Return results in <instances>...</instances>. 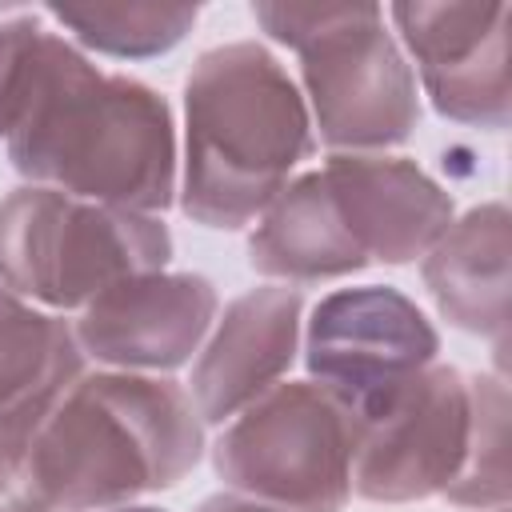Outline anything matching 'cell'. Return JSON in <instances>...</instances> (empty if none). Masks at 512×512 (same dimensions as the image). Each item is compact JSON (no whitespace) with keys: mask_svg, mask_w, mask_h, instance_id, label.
Here are the masks:
<instances>
[{"mask_svg":"<svg viewBox=\"0 0 512 512\" xmlns=\"http://www.w3.org/2000/svg\"><path fill=\"white\" fill-rule=\"evenodd\" d=\"M360 420L320 384L288 380L252 400L216 440V476L284 512H340L352 496Z\"/></svg>","mask_w":512,"mask_h":512,"instance_id":"6","label":"cell"},{"mask_svg":"<svg viewBox=\"0 0 512 512\" xmlns=\"http://www.w3.org/2000/svg\"><path fill=\"white\" fill-rule=\"evenodd\" d=\"M316 148L288 68L256 40L208 48L184 84L180 208L204 228H244Z\"/></svg>","mask_w":512,"mask_h":512,"instance_id":"2","label":"cell"},{"mask_svg":"<svg viewBox=\"0 0 512 512\" xmlns=\"http://www.w3.org/2000/svg\"><path fill=\"white\" fill-rule=\"evenodd\" d=\"M172 232L160 216L16 188L0 200V284L48 308H88L120 280L164 272Z\"/></svg>","mask_w":512,"mask_h":512,"instance_id":"5","label":"cell"},{"mask_svg":"<svg viewBox=\"0 0 512 512\" xmlns=\"http://www.w3.org/2000/svg\"><path fill=\"white\" fill-rule=\"evenodd\" d=\"M508 256V208L480 204L448 224L420 268L440 316L460 332L496 340V352L508 336Z\"/></svg>","mask_w":512,"mask_h":512,"instance_id":"13","label":"cell"},{"mask_svg":"<svg viewBox=\"0 0 512 512\" xmlns=\"http://www.w3.org/2000/svg\"><path fill=\"white\" fill-rule=\"evenodd\" d=\"M32 432H4L0 428V512H52L28 456Z\"/></svg>","mask_w":512,"mask_h":512,"instance_id":"19","label":"cell"},{"mask_svg":"<svg viewBox=\"0 0 512 512\" xmlns=\"http://www.w3.org/2000/svg\"><path fill=\"white\" fill-rule=\"evenodd\" d=\"M440 336L432 320L396 288H340L312 308L304 332V364L360 424L376 420L424 368H432Z\"/></svg>","mask_w":512,"mask_h":512,"instance_id":"7","label":"cell"},{"mask_svg":"<svg viewBox=\"0 0 512 512\" xmlns=\"http://www.w3.org/2000/svg\"><path fill=\"white\" fill-rule=\"evenodd\" d=\"M472 436V388L460 368H424L376 420L360 428L352 492L372 504L444 496Z\"/></svg>","mask_w":512,"mask_h":512,"instance_id":"8","label":"cell"},{"mask_svg":"<svg viewBox=\"0 0 512 512\" xmlns=\"http://www.w3.org/2000/svg\"><path fill=\"white\" fill-rule=\"evenodd\" d=\"M108 512H164V508H148L144 504V508H108Z\"/></svg>","mask_w":512,"mask_h":512,"instance_id":"21","label":"cell"},{"mask_svg":"<svg viewBox=\"0 0 512 512\" xmlns=\"http://www.w3.org/2000/svg\"><path fill=\"white\" fill-rule=\"evenodd\" d=\"M264 32L300 56L320 140L336 152L404 144L420 124L408 60L380 4H252Z\"/></svg>","mask_w":512,"mask_h":512,"instance_id":"4","label":"cell"},{"mask_svg":"<svg viewBox=\"0 0 512 512\" xmlns=\"http://www.w3.org/2000/svg\"><path fill=\"white\" fill-rule=\"evenodd\" d=\"M196 512H284V508H272V504H260V500H248L240 492H216L208 500L196 504Z\"/></svg>","mask_w":512,"mask_h":512,"instance_id":"20","label":"cell"},{"mask_svg":"<svg viewBox=\"0 0 512 512\" xmlns=\"http://www.w3.org/2000/svg\"><path fill=\"white\" fill-rule=\"evenodd\" d=\"M48 16H56L76 40L92 52L116 56V60H148L172 52L196 24V4H152V0H128V4H48Z\"/></svg>","mask_w":512,"mask_h":512,"instance_id":"16","label":"cell"},{"mask_svg":"<svg viewBox=\"0 0 512 512\" xmlns=\"http://www.w3.org/2000/svg\"><path fill=\"white\" fill-rule=\"evenodd\" d=\"M248 264L272 280L316 284L360 272L368 256L344 228L324 172H308L284 184L264 208L248 240Z\"/></svg>","mask_w":512,"mask_h":512,"instance_id":"14","label":"cell"},{"mask_svg":"<svg viewBox=\"0 0 512 512\" xmlns=\"http://www.w3.org/2000/svg\"><path fill=\"white\" fill-rule=\"evenodd\" d=\"M388 12L440 116L476 128L508 124V4L400 0Z\"/></svg>","mask_w":512,"mask_h":512,"instance_id":"9","label":"cell"},{"mask_svg":"<svg viewBox=\"0 0 512 512\" xmlns=\"http://www.w3.org/2000/svg\"><path fill=\"white\" fill-rule=\"evenodd\" d=\"M324 180L344 228L380 264H412L452 224V196L404 156L336 152Z\"/></svg>","mask_w":512,"mask_h":512,"instance_id":"11","label":"cell"},{"mask_svg":"<svg viewBox=\"0 0 512 512\" xmlns=\"http://www.w3.org/2000/svg\"><path fill=\"white\" fill-rule=\"evenodd\" d=\"M472 436L460 476L444 488L460 508H504L508 500V388L500 376H468Z\"/></svg>","mask_w":512,"mask_h":512,"instance_id":"17","label":"cell"},{"mask_svg":"<svg viewBox=\"0 0 512 512\" xmlns=\"http://www.w3.org/2000/svg\"><path fill=\"white\" fill-rule=\"evenodd\" d=\"M40 32H44V24L36 16H16V20L0 24V140H8V132H12Z\"/></svg>","mask_w":512,"mask_h":512,"instance_id":"18","label":"cell"},{"mask_svg":"<svg viewBox=\"0 0 512 512\" xmlns=\"http://www.w3.org/2000/svg\"><path fill=\"white\" fill-rule=\"evenodd\" d=\"M300 288H252L236 296L216 320L212 340L204 344L192 368V408L200 424H224L260 400L296 360L300 340Z\"/></svg>","mask_w":512,"mask_h":512,"instance_id":"12","label":"cell"},{"mask_svg":"<svg viewBox=\"0 0 512 512\" xmlns=\"http://www.w3.org/2000/svg\"><path fill=\"white\" fill-rule=\"evenodd\" d=\"M204 452V428L176 380L140 372L80 376L28 440L32 476L52 512L120 508L180 484Z\"/></svg>","mask_w":512,"mask_h":512,"instance_id":"3","label":"cell"},{"mask_svg":"<svg viewBox=\"0 0 512 512\" xmlns=\"http://www.w3.org/2000/svg\"><path fill=\"white\" fill-rule=\"evenodd\" d=\"M216 320V288L200 272H144L100 292L76 320L84 356L124 372H172L192 360Z\"/></svg>","mask_w":512,"mask_h":512,"instance_id":"10","label":"cell"},{"mask_svg":"<svg viewBox=\"0 0 512 512\" xmlns=\"http://www.w3.org/2000/svg\"><path fill=\"white\" fill-rule=\"evenodd\" d=\"M80 376L84 352L76 332L0 284V428L36 432Z\"/></svg>","mask_w":512,"mask_h":512,"instance_id":"15","label":"cell"},{"mask_svg":"<svg viewBox=\"0 0 512 512\" xmlns=\"http://www.w3.org/2000/svg\"><path fill=\"white\" fill-rule=\"evenodd\" d=\"M496 512H504V508H496Z\"/></svg>","mask_w":512,"mask_h":512,"instance_id":"22","label":"cell"},{"mask_svg":"<svg viewBox=\"0 0 512 512\" xmlns=\"http://www.w3.org/2000/svg\"><path fill=\"white\" fill-rule=\"evenodd\" d=\"M4 144L12 168L36 188L144 216L176 200V128L168 100L132 76L100 72L52 28L40 32Z\"/></svg>","mask_w":512,"mask_h":512,"instance_id":"1","label":"cell"}]
</instances>
